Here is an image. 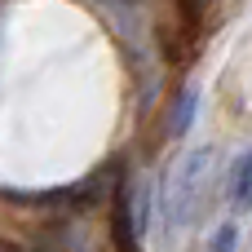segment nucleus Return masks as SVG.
<instances>
[{"label":"nucleus","mask_w":252,"mask_h":252,"mask_svg":"<svg viewBox=\"0 0 252 252\" xmlns=\"http://www.w3.org/2000/svg\"><path fill=\"white\" fill-rule=\"evenodd\" d=\"M213 190H217V151L213 146L186 151L177 159V168L168 173L164 199H159V217H164L168 239H177V235H186L190 226L204 221V213L213 204Z\"/></svg>","instance_id":"nucleus-1"},{"label":"nucleus","mask_w":252,"mask_h":252,"mask_svg":"<svg viewBox=\"0 0 252 252\" xmlns=\"http://www.w3.org/2000/svg\"><path fill=\"white\" fill-rule=\"evenodd\" d=\"M226 204L235 217L252 213V151H244L235 164H230V177H226Z\"/></svg>","instance_id":"nucleus-2"},{"label":"nucleus","mask_w":252,"mask_h":252,"mask_svg":"<svg viewBox=\"0 0 252 252\" xmlns=\"http://www.w3.org/2000/svg\"><path fill=\"white\" fill-rule=\"evenodd\" d=\"M195 102H199V93H195V89H182L177 111H173V120H168V133H173V137H182V133L190 128V120H195Z\"/></svg>","instance_id":"nucleus-3"},{"label":"nucleus","mask_w":252,"mask_h":252,"mask_svg":"<svg viewBox=\"0 0 252 252\" xmlns=\"http://www.w3.org/2000/svg\"><path fill=\"white\" fill-rule=\"evenodd\" d=\"M208 252H239V230H235V221H226V226H217V230H213Z\"/></svg>","instance_id":"nucleus-4"}]
</instances>
